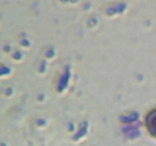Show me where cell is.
<instances>
[{"label":"cell","mask_w":156,"mask_h":146,"mask_svg":"<svg viewBox=\"0 0 156 146\" xmlns=\"http://www.w3.org/2000/svg\"><path fill=\"white\" fill-rule=\"evenodd\" d=\"M149 124H150V128L152 129V131L156 133V114L151 117Z\"/></svg>","instance_id":"6da1fadb"}]
</instances>
